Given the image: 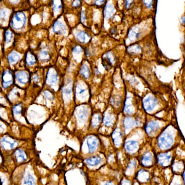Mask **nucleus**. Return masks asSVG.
Wrapping results in <instances>:
<instances>
[{"label": "nucleus", "instance_id": "2f4dec72", "mask_svg": "<svg viewBox=\"0 0 185 185\" xmlns=\"http://www.w3.org/2000/svg\"><path fill=\"white\" fill-rule=\"evenodd\" d=\"M129 52L131 53H139L140 51V46H130L128 48Z\"/></svg>", "mask_w": 185, "mask_h": 185}, {"label": "nucleus", "instance_id": "c756f323", "mask_svg": "<svg viewBox=\"0 0 185 185\" xmlns=\"http://www.w3.org/2000/svg\"><path fill=\"white\" fill-rule=\"evenodd\" d=\"M4 37H5V42L6 43H8L12 40L13 38V33L9 30H6L5 32Z\"/></svg>", "mask_w": 185, "mask_h": 185}, {"label": "nucleus", "instance_id": "a19ab883", "mask_svg": "<svg viewBox=\"0 0 185 185\" xmlns=\"http://www.w3.org/2000/svg\"><path fill=\"white\" fill-rule=\"evenodd\" d=\"M104 2H105V1H95V4L99 6V5L102 4Z\"/></svg>", "mask_w": 185, "mask_h": 185}, {"label": "nucleus", "instance_id": "5701e85b", "mask_svg": "<svg viewBox=\"0 0 185 185\" xmlns=\"http://www.w3.org/2000/svg\"><path fill=\"white\" fill-rule=\"evenodd\" d=\"M24 185H36V180L30 174L27 175L23 181Z\"/></svg>", "mask_w": 185, "mask_h": 185}, {"label": "nucleus", "instance_id": "f257e3e1", "mask_svg": "<svg viewBox=\"0 0 185 185\" xmlns=\"http://www.w3.org/2000/svg\"><path fill=\"white\" fill-rule=\"evenodd\" d=\"M26 22L27 19L25 14L22 12H17L12 17L11 25L13 29L20 30L25 26Z\"/></svg>", "mask_w": 185, "mask_h": 185}, {"label": "nucleus", "instance_id": "ddd939ff", "mask_svg": "<svg viewBox=\"0 0 185 185\" xmlns=\"http://www.w3.org/2000/svg\"><path fill=\"white\" fill-rule=\"evenodd\" d=\"M159 125L156 122H149L148 123V124L146 126V132L150 135L153 134L154 132H157V130L159 129Z\"/></svg>", "mask_w": 185, "mask_h": 185}, {"label": "nucleus", "instance_id": "1a4fd4ad", "mask_svg": "<svg viewBox=\"0 0 185 185\" xmlns=\"http://www.w3.org/2000/svg\"><path fill=\"white\" fill-rule=\"evenodd\" d=\"M114 58L112 57V54L110 52L106 54L105 56H104L102 59V63L106 69H109L114 63Z\"/></svg>", "mask_w": 185, "mask_h": 185}, {"label": "nucleus", "instance_id": "c03bdc74", "mask_svg": "<svg viewBox=\"0 0 185 185\" xmlns=\"http://www.w3.org/2000/svg\"><path fill=\"white\" fill-rule=\"evenodd\" d=\"M184 182H185V172L184 173Z\"/></svg>", "mask_w": 185, "mask_h": 185}, {"label": "nucleus", "instance_id": "b1692460", "mask_svg": "<svg viewBox=\"0 0 185 185\" xmlns=\"http://www.w3.org/2000/svg\"><path fill=\"white\" fill-rule=\"evenodd\" d=\"M80 73L84 77L86 78H88L90 76V70L88 66L86 64H84L81 67L80 69Z\"/></svg>", "mask_w": 185, "mask_h": 185}, {"label": "nucleus", "instance_id": "f704fd0d", "mask_svg": "<svg viewBox=\"0 0 185 185\" xmlns=\"http://www.w3.org/2000/svg\"><path fill=\"white\" fill-rule=\"evenodd\" d=\"M43 94L45 95V96L47 99H53V95L49 91H45Z\"/></svg>", "mask_w": 185, "mask_h": 185}, {"label": "nucleus", "instance_id": "39448f33", "mask_svg": "<svg viewBox=\"0 0 185 185\" xmlns=\"http://www.w3.org/2000/svg\"><path fill=\"white\" fill-rule=\"evenodd\" d=\"M58 75L56 71L54 70L53 68H51L47 73L46 82L49 85L52 86L53 85L56 84L58 83Z\"/></svg>", "mask_w": 185, "mask_h": 185}, {"label": "nucleus", "instance_id": "393cba45", "mask_svg": "<svg viewBox=\"0 0 185 185\" xmlns=\"http://www.w3.org/2000/svg\"><path fill=\"white\" fill-rule=\"evenodd\" d=\"M114 117L113 115H112L111 114H106L104 117L103 122L104 123V125L108 127H111L113 125L114 122Z\"/></svg>", "mask_w": 185, "mask_h": 185}, {"label": "nucleus", "instance_id": "4468645a", "mask_svg": "<svg viewBox=\"0 0 185 185\" xmlns=\"http://www.w3.org/2000/svg\"><path fill=\"white\" fill-rule=\"evenodd\" d=\"M171 155L167 154H161L158 157L159 164L163 166H167L170 163Z\"/></svg>", "mask_w": 185, "mask_h": 185}, {"label": "nucleus", "instance_id": "7ed1b4c3", "mask_svg": "<svg viewBox=\"0 0 185 185\" xmlns=\"http://www.w3.org/2000/svg\"><path fill=\"white\" fill-rule=\"evenodd\" d=\"M1 145L5 150H10L14 148L17 145V142L10 137H4L1 139Z\"/></svg>", "mask_w": 185, "mask_h": 185}, {"label": "nucleus", "instance_id": "a211bd4d", "mask_svg": "<svg viewBox=\"0 0 185 185\" xmlns=\"http://www.w3.org/2000/svg\"><path fill=\"white\" fill-rule=\"evenodd\" d=\"M112 138L115 145L117 146H119L122 141V133L119 131L118 129L115 130L114 132L112 134Z\"/></svg>", "mask_w": 185, "mask_h": 185}, {"label": "nucleus", "instance_id": "bb28decb", "mask_svg": "<svg viewBox=\"0 0 185 185\" xmlns=\"http://www.w3.org/2000/svg\"><path fill=\"white\" fill-rule=\"evenodd\" d=\"M101 121V116L98 114H95L93 115V117L91 118V125L93 127H96L98 126V125L99 124Z\"/></svg>", "mask_w": 185, "mask_h": 185}, {"label": "nucleus", "instance_id": "72a5a7b5", "mask_svg": "<svg viewBox=\"0 0 185 185\" xmlns=\"http://www.w3.org/2000/svg\"><path fill=\"white\" fill-rule=\"evenodd\" d=\"M73 52L75 54H80L81 52H83V48L80 46H76L73 49Z\"/></svg>", "mask_w": 185, "mask_h": 185}, {"label": "nucleus", "instance_id": "9d476101", "mask_svg": "<svg viewBox=\"0 0 185 185\" xmlns=\"http://www.w3.org/2000/svg\"><path fill=\"white\" fill-rule=\"evenodd\" d=\"M17 80L22 84H25L29 81V75L26 71H18L16 73Z\"/></svg>", "mask_w": 185, "mask_h": 185}, {"label": "nucleus", "instance_id": "cd10ccee", "mask_svg": "<svg viewBox=\"0 0 185 185\" xmlns=\"http://www.w3.org/2000/svg\"><path fill=\"white\" fill-rule=\"evenodd\" d=\"M78 117L80 120H85L88 115V112L84 107L80 108L77 112Z\"/></svg>", "mask_w": 185, "mask_h": 185}, {"label": "nucleus", "instance_id": "aec40b11", "mask_svg": "<svg viewBox=\"0 0 185 185\" xmlns=\"http://www.w3.org/2000/svg\"><path fill=\"white\" fill-rule=\"evenodd\" d=\"M85 162L89 166H98V164L100 163V162H101V157L98 156H95V157H91V158H88L86 159Z\"/></svg>", "mask_w": 185, "mask_h": 185}, {"label": "nucleus", "instance_id": "0eeeda50", "mask_svg": "<svg viewBox=\"0 0 185 185\" xmlns=\"http://www.w3.org/2000/svg\"><path fill=\"white\" fill-rule=\"evenodd\" d=\"M87 145L90 153H93L98 146V140L94 136H91L87 139Z\"/></svg>", "mask_w": 185, "mask_h": 185}, {"label": "nucleus", "instance_id": "4c0bfd02", "mask_svg": "<svg viewBox=\"0 0 185 185\" xmlns=\"http://www.w3.org/2000/svg\"><path fill=\"white\" fill-rule=\"evenodd\" d=\"M80 4V1H74L72 3V6L75 8H77Z\"/></svg>", "mask_w": 185, "mask_h": 185}, {"label": "nucleus", "instance_id": "58836bf2", "mask_svg": "<svg viewBox=\"0 0 185 185\" xmlns=\"http://www.w3.org/2000/svg\"><path fill=\"white\" fill-rule=\"evenodd\" d=\"M132 2H133V1H126V2H125V7H126V8H128L129 7H130V4L132 3Z\"/></svg>", "mask_w": 185, "mask_h": 185}, {"label": "nucleus", "instance_id": "a878e982", "mask_svg": "<svg viewBox=\"0 0 185 185\" xmlns=\"http://www.w3.org/2000/svg\"><path fill=\"white\" fill-rule=\"evenodd\" d=\"M123 123H124L125 129H130L133 127L135 124V120L131 117H127L125 118Z\"/></svg>", "mask_w": 185, "mask_h": 185}, {"label": "nucleus", "instance_id": "ea45409f", "mask_svg": "<svg viewBox=\"0 0 185 185\" xmlns=\"http://www.w3.org/2000/svg\"><path fill=\"white\" fill-rule=\"evenodd\" d=\"M121 185H131V183H130V182L127 181V180H123L122 182Z\"/></svg>", "mask_w": 185, "mask_h": 185}, {"label": "nucleus", "instance_id": "f3484780", "mask_svg": "<svg viewBox=\"0 0 185 185\" xmlns=\"http://www.w3.org/2000/svg\"><path fill=\"white\" fill-rule=\"evenodd\" d=\"M20 54L16 52V51H12L8 56V59L9 61V63L10 64H14L17 62H18L20 59Z\"/></svg>", "mask_w": 185, "mask_h": 185}, {"label": "nucleus", "instance_id": "f8f14e48", "mask_svg": "<svg viewBox=\"0 0 185 185\" xmlns=\"http://www.w3.org/2000/svg\"><path fill=\"white\" fill-rule=\"evenodd\" d=\"M25 62L27 66H32L36 64L37 58L33 53L31 51H27L25 54Z\"/></svg>", "mask_w": 185, "mask_h": 185}, {"label": "nucleus", "instance_id": "c85d7f7f", "mask_svg": "<svg viewBox=\"0 0 185 185\" xmlns=\"http://www.w3.org/2000/svg\"><path fill=\"white\" fill-rule=\"evenodd\" d=\"M23 106L22 104H19L14 106L12 108V112L14 115H17L22 114Z\"/></svg>", "mask_w": 185, "mask_h": 185}, {"label": "nucleus", "instance_id": "473e14b6", "mask_svg": "<svg viewBox=\"0 0 185 185\" xmlns=\"http://www.w3.org/2000/svg\"><path fill=\"white\" fill-rule=\"evenodd\" d=\"M85 91V89L81 86L80 84H78L76 87V93L78 95H81L84 94Z\"/></svg>", "mask_w": 185, "mask_h": 185}, {"label": "nucleus", "instance_id": "2eb2a0df", "mask_svg": "<svg viewBox=\"0 0 185 185\" xmlns=\"http://www.w3.org/2000/svg\"><path fill=\"white\" fill-rule=\"evenodd\" d=\"M76 38L81 43H87L90 40L91 37L84 31H81L77 33Z\"/></svg>", "mask_w": 185, "mask_h": 185}, {"label": "nucleus", "instance_id": "20e7f679", "mask_svg": "<svg viewBox=\"0 0 185 185\" xmlns=\"http://www.w3.org/2000/svg\"><path fill=\"white\" fill-rule=\"evenodd\" d=\"M3 86L4 88H8L10 86L14 81V77L12 73L9 70L4 71L3 73Z\"/></svg>", "mask_w": 185, "mask_h": 185}, {"label": "nucleus", "instance_id": "c9c22d12", "mask_svg": "<svg viewBox=\"0 0 185 185\" xmlns=\"http://www.w3.org/2000/svg\"><path fill=\"white\" fill-rule=\"evenodd\" d=\"M81 20L82 23H85V20H86L85 14L84 10H82V11L81 12Z\"/></svg>", "mask_w": 185, "mask_h": 185}, {"label": "nucleus", "instance_id": "6e6552de", "mask_svg": "<svg viewBox=\"0 0 185 185\" xmlns=\"http://www.w3.org/2000/svg\"><path fill=\"white\" fill-rule=\"evenodd\" d=\"M53 30L54 33L58 34H65L67 32V29L63 22L57 20L53 24Z\"/></svg>", "mask_w": 185, "mask_h": 185}, {"label": "nucleus", "instance_id": "dca6fc26", "mask_svg": "<svg viewBox=\"0 0 185 185\" xmlns=\"http://www.w3.org/2000/svg\"><path fill=\"white\" fill-rule=\"evenodd\" d=\"M153 155L151 153L148 152L144 154V155L142 157V163L143 166L149 167L152 165L153 163Z\"/></svg>", "mask_w": 185, "mask_h": 185}, {"label": "nucleus", "instance_id": "412c9836", "mask_svg": "<svg viewBox=\"0 0 185 185\" xmlns=\"http://www.w3.org/2000/svg\"><path fill=\"white\" fill-rule=\"evenodd\" d=\"M15 156L16 160L19 162H24L26 160L27 157L25 152L22 149H17L15 151Z\"/></svg>", "mask_w": 185, "mask_h": 185}, {"label": "nucleus", "instance_id": "9b49d317", "mask_svg": "<svg viewBox=\"0 0 185 185\" xmlns=\"http://www.w3.org/2000/svg\"><path fill=\"white\" fill-rule=\"evenodd\" d=\"M138 143L135 141H128L125 143V149L130 153H135L138 149Z\"/></svg>", "mask_w": 185, "mask_h": 185}, {"label": "nucleus", "instance_id": "37998d69", "mask_svg": "<svg viewBox=\"0 0 185 185\" xmlns=\"http://www.w3.org/2000/svg\"><path fill=\"white\" fill-rule=\"evenodd\" d=\"M181 22H182V24H185V17H184L182 18Z\"/></svg>", "mask_w": 185, "mask_h": 185}, {"label": "nucleus", "instance_id": "e433bc0d", "mask_svg": "<svg viewBox=\"0 0 185 185\" xmlns=\"http://www.w3.org/2000/svg\"><path fill=\"white\" fill-rule=\"evenodd\" d=\"M71 88L69 87H67V88H64V90H63V93H65L66 94H69L71 93Z\"/></svg>", "mask_w": 185, "mask_h": 185}, {"label": "nucleus", "instance_id": "4be33fe9", "mask_svg": "<svg viewBox=\"0 0 185 185\" xmlns=\"http://www.w3.org/2000/svg\"><path fill=\"white\" fill-rule=\"evenodd\" d=\"M38 58L42 61H46L50 59V55L49 52L46 50H41L38 54Z\"/></svg>", "mask_w": 185, "mask_h": 185}, {"label": "nucleus", "instance_id": "f03ea898", "mask_svg": "<svg viewBox=\"0 0 185 185\" xmlns=\"http://www.w3.org/2000/svg\"><path fill=\"white\" fill-rule=\"evenodd\" d=\"M158 143L162 149L168 148L173 144V137L168 133H163L159 137Z\"/></svg>", "mask_w": 185, "mask_h": 185}, {"label": "nucleus", "instance_id": "7c9ffc66", "mask_svg": "<svg viewBox=\"0 0 185 185\" xmlns=\"http://www.w3.org/2000/svg\"><path fill=\"white\" fill-rule=\"evenodd\" d=\"M62 1H53V9L54 12H59L61 8H62Z\"/></svg>", "mask_w": 185, "mask_h": 185}, {"label": "nucleus", "instance_id": "6ab92c4d", "mask_svg": "<svg viewBox=\"0 0 185 185\" xmlns=\"http://www.w3.org/2000/svg\"><path fill=\"white\" fill-rule=\"evenodd\" d=\"M115 8L112 4H107V5L105 6L104 13V16L107 18L111 17L115 12Z\"/></svg>", "mask_w": 185, "mask_h": 185}, {"label": "nucleus", "instance_id": "79ce46f5", "mask_svg": "<svg viewBox=\"0 0 185 185\" xmlns=\"http://www.w3.org/2000/svg\"><path fill=\"white\" fill-rule=\"evenodd\" d=\"M104 185H115V184L112 182H111V181H108Z\"/></svg>", "mask_w": 185, "mask_h": 185}, {"label": "nucleus", "instance_id": "423d86ee", "mask_svg": "<svg viewBox=\"0 0 185 185\" xmlns=\"http://www.w3.org/2000/svg\"><path fill=\"white\" fill-rule=\"evenodd\" d=\"M157 105L156 99L152 97L149 96L143 101V106L147 111H151L155 108Z\"/></svg>", "mask_w": 185, "mask_h": 185}]
</instances>
